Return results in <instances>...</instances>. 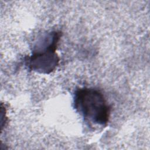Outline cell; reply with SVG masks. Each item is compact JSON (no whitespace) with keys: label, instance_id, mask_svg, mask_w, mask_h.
Segmentation results:
<instances>
[{"label":"cell","instance_id":"1","mask_svg":"<svg viewBox=\"0 0 150 150\" xmlns=\"http://www.w3.org/2000/svg\"><path fill=\"white\" fill-rule=\"evenodd\" d=\"M74 105L86 121L106 126L110 120L111 107L103 93L92 87H82L74 93Z\"/></svg>","mask_w":150,"mask_h":150},{"label":"cell","instance_id":"2","mask_svg":"<svg viewBox=\"0 0 150 150\" xmlns=\"http://www.w3.org/2000/svg\"><path fill=\"white\" fill-rule=\"evenodd\" d=\"M60 36V32L53 31L45 38L42 46L33 50L26 60V66L30 70L49 74L55 70L60 60L56 50Z\"/></svg>","mask_w":150,"mask_h":150}]
</instances>
